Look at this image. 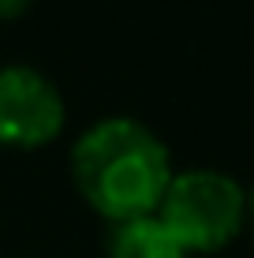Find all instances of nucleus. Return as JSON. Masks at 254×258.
I'll list each match as a JSON object with an SVG mask.
<instances>
[{"instance_id":"nucleus-1","label":"nucleus","mask_w":254,"mask_h":258,"mask_svg":"<svg viewBox=\"0 0 254 258\" xmlns=\"http://www.w3.org/2000/svg\"><path fill=\"white\" fill-rule=\"evenodd\" d=\"M172 176V154L153 127L135 116H105L71 146V180L98 217L124 225L161 206Z\"/></svg>"},{"instance_id":"nucleus-2","label":"nucleus","mask_w":254,"mask_h":258,"mask_svg":"<svg viewBox=\"0 0 254 258\" xmlns=\"http://www.w3.org/2000/svg\"><path fill=\"white\" fill-rule=\"evenodd\" d=\"M157 217L187 254H217L247 228V187L217 168L176 172Z\"/></svg>"},{"instance_id":"nucleus-3","label":"nucleus","mask_w":254,"mask_h":258,"mask_svg":"<svg viewBox=\"0 0 254 258\" xmlns=\"http://www.w3.org/2000/svg\"><path fill=\"white\" fill-rule=\"evenodd\" d=\"M67 109L56 83L30 64L0 68V146L41 150L64 131Z\"/></svg>"},{"instance_id":"nucleus-4","label":"nucleus","mask_w":254,"mask_h":258,"mask_svg":"<svg viewBox=\"0 0 254 258\" xmlns=\"http://www.w3.org/2000/svg\"><path fill=\"white\" fill-rule=\"evenodd\" d=\"M109 258H191L180 239L161 225V217H135L124 225H112L109 232Z\"/></svg>"},{"instance_id":"nucleus-5","label":"nucleus","mask_w":254,"mask_h":258,"mask_svg":"<svg viewBox=\"0 0 254 258\" xmlns=\"http://www.w3.org/2000/svg\"><path fill=\"white\" fill-rule=\"evenodd\" d=\"M30 4L34 0H0V23H12V19H19V15H26Z\"/></svg>"},{"instance_id":"nucleus-6","label":"nucleus","mask_w":254,"mask_h":258,"mask_svg":"<svg viewBox=\"0 0 254 258\" xmlns=\"http://www.w3.org/2000/svg\"><path fill=\"white\" fill-rule=\"evenodd\" d=\"M247 228H250V236H254V187L247 191Z\"/></svg>"}]
</instances>
